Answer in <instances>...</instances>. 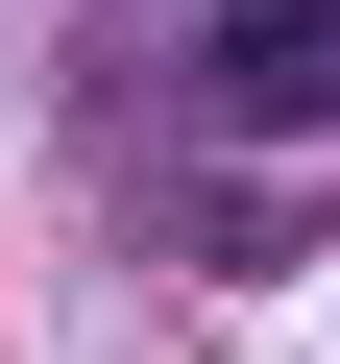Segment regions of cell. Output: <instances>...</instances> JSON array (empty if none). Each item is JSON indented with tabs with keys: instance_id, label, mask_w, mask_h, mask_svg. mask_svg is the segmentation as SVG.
<instances>
[{
	"instance_id": "6da1fadb",
	"label": "cell",
	"mask_w": 340,
	"mask_h": 364,
	"mask_svg": "<svg viewBox=\"0 0 340 364\" xmlns=\"http://www.w3.org/2000/svg\"><path fill=\"white\" fill-rule=\"evenodd\" d=\"M195 97L267 122V146H316L340 122V0H195Z\"/></svg>"
}]
</instances>
